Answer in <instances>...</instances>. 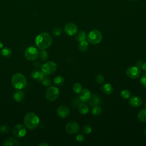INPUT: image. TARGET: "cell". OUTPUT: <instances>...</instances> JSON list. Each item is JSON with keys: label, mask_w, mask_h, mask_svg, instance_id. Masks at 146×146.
Wrapping results in <instances>:
<instances>
[{"label": "cell", "mask_w": 146, "mask_h": 146, "mask_svg": "<svg viewBox=\"0 0 146 146\" xmlns=\"http://www.w3.org/2000/svg\"><path fill=\"white\" fill-rule=\"evenodd\" d=\"M137 119L141 122L146 123V108L141 110L138 113Z\"/></svg>", "instance_id": "44dd1931"}, {"label": "cell", "mask_w": 146, "mask_h": 146, "mask_svg": "<svg viewBox=\"0 0 146 146\" xmlns=\"http://www.w3.org/2000/svg\"><path fill=\"white\" fill-rule=\"evenodd\" d=\"M12 54V51L9 48H5L1 50V55L4 57H9Z\"/></svg>", "instance_id": "d4e9b609"}, {"label": "cell", "mask_w": 146, "mask_h": 146, "mask_svg": "<svg viewBox=\"0 0 146 146\" xmlns=\"http://www.w3.org/2000/svg\"><path fill=\"white\" fill-rule=\"evenodd\" d=\"M87 40L88 42L92 44H96L99 43L102 40V35L100 31L98 30H91L88 36Z\"/></svg>", "instance_id": "277c9868"}, {"label": "cell", "mask_w": 146, "mask_h": 146, "mask_svg": "<svg viewBox=\"0 0 146 146\" xmlns=\"http://www.w3.org/2000/svg\"><path fill=\"white\" fill-rule=\"evenodd\" d=\"M141 71L140 68L136 66H131L128 67L126 70L127 76L131 79H137L140 75Z\"/></svg>", "instance_id": "9c48e42d"}, {"label": "cell", "mask_w": 146, "mask_h": 146, "mask_svg": "<svg viewBox=\"0 0 146 146\" xmlns=\"http://www.w3.org/2000/svg\"><path fill=\"white\" fill-rule=\"evenodd\" d=\"M144 135H145V137H146V128H145V131H144Z\"/></svg>", "instance_id": "b9f144b4"}, {"label": "cell", "mask_w": 146, "mask_h": 146, "mask_svg": "<svg viewBox=\"0 0 146 146\" xmlns=\"http://www.w3.org/2000/svg\"><path fill=\"white\" fill-rule=\"evenodd\" d=\"M62 33V29L59 27H55L52 30V34L55 36H59Z\"/></svg>", "instance_id": "d6a6232c"}, {"label": "cell", "mask_w": 146, "mask_h": 146, "mask_svg": "<svg viewBox=\"0 0 146 146\" xmlns=\"http://www.w3.org/2000/svg\"><path fill=\"white\" fill-rule=\"evenodd\" d=\"M143 63V62L141 60H138L136 63V66L139 68H141Z\"/></svg>", "instance_id": "8d00e7d4"}, {"label": "cell", "mask_w": 146, "mask_h": 146, "mask_svg": "<svg viewBox=\"0 0 146 146\" xmlns=\"http://www.w3.org/2000/svg\"><path fill=\"white\" fill-rule=\"evenodd\" d=\"M59 95V90L58 88L54 87V86H51L49 87L45 93V96L46 99L50 102H52L55 100Z\"/></svg>", "instance_id": "5b68a950"}, {"label": "cell", "mask_w": 146, "mask_h": 146, "mask_svg": "<svg viewBox=\"0 0 146 146\" xmlns=\"http://www.w3.org/2000/svg\"><path fill=\"white\" fill-rule=\"evenodd\" d=\"M91 113L94 116H98L102 113V108L98 106H95L92 108Z\"/></svg>", "instance_id": "4316f807"}, {"label": "cell", "mask_w": 146, "mask_h": 146, "mask_svg": "<svg viewBox=\"0 0 146 146\" xmlns=\"http://www.w3.org/2000/svg\"><path fill=\"white\" fill-rule=\"evenodd\" d=\"M25 93L22 91H16L13 95V98L14 100L18 102H21L23 101V100L25 98Z\"/></svg>", "instance_id": "d6986e66"}, {"label": "cell", "mask_w": 146, "mask_h": 146, "mask_svg": "<svg viewBox=\"0 0 146 146\" xmlns=\"http://www.w3.org/2000/svg\"><path fill=\"white\" fill-rule=\"evenodd\" d=\"M79 112L82 115L87 114L89 111V108L88 106L84 103H82L79 104L78 107Z\"/></svg>", "instance_id": "ffe728a7"}, {"label": "cell", "mask_w": 146, "mask_h": 146, "mask_svg": "<svg viewBox=\"0 0 146 146\" xmlns=\"http://www.w3.org/2000/svg\"><path fill=\"white\" fill-rule=\"evenodd\" d=\"M38 146H49V144L46 143H42L38 144Z\"/></svg>", "instance_id": "ab89813d"}, {"label": "cell", "mask_w": 146, "mask_h": 146, "mask_svg": "<svg viewBox=\"0 0 146 146\" xmlns=\"http://www.w3.org/2000/svg\"><path fill=\"white\" fill-rule=\"evenodd\" d=\"M102 90L103 92L107 94V95H110L113 92V87L112 86L110 83H106L101 87Z\"/></svg>", "instance_id": "ac0fdd59"}, {"label": "cell", "mask_w": 146, "mask_h": 146, "mask_svg": "<svg viewBox=\"0 0 146 146\" xmlns=\"http://www.w3.org/2000/svg\"><path fill=\"white\" fill-rule=\"evenodd\" d=\"M51 36L47 33H42L37 35L35 38V44L40 50H45L52 44Z\"/></svg>", "instance_id": "6da1fadb"}, {"label": "cell", "mask_w": 146, "mask_h": 146, "mask_svg": "<svg viewBox=\"0 0 146 146\" xmlns=\"http://www.w3.org/2000/svg\"><path fill=\"white\" fill-rule=\"evenodd\" d=\"M56 64L53 61H48L44 63L41 67L42 72L46 75L53 74L56 70Z\"/></svg>", "instance_id": "8992f818"}, {"label": "cell", "mask_w": 146, "mask_h": 146, "mask_svg": "<svg viewBox=\"0 0 146 146\" xmlns=\"http://www.w3.org/2000/svg\"><path fill=\"white\" fill-rule=\"evenodd\" d=\"M13 134L17 137H23L26 134V128L22 124H17L13 128Z\"/></svg>", "instance_id": "ba28073f"}, {"label": "cell", "mask_w": 146, "mask_h": 146, "mask_svg": "<svg viewBox=\"0 0 146 146\" xmlns=\"http://www.w3.org/2000/svg\"><path fill=\"white\" fill-rule=\"evenodd\" d=\"M100 102V100L99 98L96 95H93L92 96L91 95L90 99H88V104L90 106H92V107L98 106V104H99Z\"/></svg>", "instance_id": "e0dca14e"}, {"label": "cell", "mask_w": 146, "mask_h": 146, "mask_svg": "<svg viewBox=\"0 0 146 146\" xmlns=\"http://www.w3.org/2000/svg\"><path fill=\"white\" fill-rule=\"evenodd\" d=\"M84 137L83 135H81V134H79L76 136V140L77 141L80 142V143H82L84 141Z\"/></svg>", "instance_id": "d590c367"}, {"label": "cell", "mask_w": 146, "mask_h": 146, "mask_svg": "<svg viewBox=\"0 0 146 146\" xmlns=\"http://www.w3.org/2000/svg\"><path fill=\"white\" fill-rule=\"evenodd\" d=\"M3 145L4 146H20V143L14 137H10L6 139L3 144Z\"/></svg>", "instance_id": "2e32d148"}, {"label": "cell", "mask_w": 146, "mask_h": 146, "mask_svg": "<svg viewBox=\"0 0 146 146\" xmlns=\"http://www.w3.org/2000/svg\"><path fill=\"white\" fill-rule=\"evenodd\" d=\"M25 56L26 59L28 60H34L38 57L39 51L38 49L34 47H29L26 49Z\"/></svg>", "instance_id": "52a82bcc"}, {"label": "cell", "mask_w": 146, "mask_h": 146, "mask_svg": "<svg viewBox=\"0 0 146 146\" xmlns=\"http://www.w3.org/2000/svg\"><path fill=\"white\" fill-rule=\"evenodd\" d=\"M82 131L86 134H90L92 132V128L89 125H86L83 127Z\"/></svg>", "instance_id": "1f68e13d"}, {"label": "cell", "mask_w": 146, "mask_h": 146, "mask_svg": "<svg viewBox=\"0 0 146 146\" xmlns=\"http://www.w3.org/2000/svg\"><path fill=\"white\" fill-rule=\"evenodd\" d=\"M130 1H137L138 0H130Z\"/></svg>", "instance_id": "7bdbcfd3"}, {"label": "cell", "mask_w": 146, "mask_h": 146, "mask_svg": "<svg viewBox=\"0 0 146 146\" xmlns=\"http://www.w3.org/2000/svg\"><path fill=\"white\" fill-rule=\"evenodd\" d=\"M11 83L13 86L17 90L23 88L27 84L26 77L21 73L14 74L11 78Z\"/></svg>", "instance_id": "3957f363"}, {"label": "cell", "mask_w": 146, "mask_h": 146, "mask_svg": "<svg viewBox=\"0 0 146 146\" xmlns=\"http://www.w3.org/2000/svg\"><path fill=\"white\" fill-rule=\"evenodd\" d=\"M24 123L28 129H34L39 124V119L35 113L28 112L24 117Z\"/></svg>", "instance_id": "7a4b0ae2"}, {"label": "cell", "mask_w": 146, "mask_h": 146, "mask_svg": "<svg viewBox=\"0 0 146 146\" xmlns=\"http://www.w3.org/2000/svg\"><path fill=\"white\" fill-rule=\"evenodd\" d=\"M66 131L67 133L73 135L78 132L79 130V125L76 121H69L66 125Z\"/></svg>", "instance_id": "30bf717a"}, {"label": "cell", "mask_w": 146, "mask_h": 146, "mask_svg": "<svg viewBox=\"0 0 146 146\" xmlns=\"http://www.w3.org/2000/svg\"><path fill=\"white\" fill-rule=\"evenodd\" d=\"M34 67H36V68H39V67H40L41 64H40V63L39 62L36 61V62H35L34 63Z\"/></svg>", "instance_id": "74e56055"}, {"label": "cell", "mask_w": 146, "mask_h": 146, "mask_svg": "<svg viewBox=\"0 0 146 146\" xmlns=\"http://www.w3.org/2000/svg\"><path fill=\"white\" fill-rule=\"evenodd\" d=\"M39 56L42 60L44 61L48 58V53L44 50H41L40 52H39Z\"/></svg>", "instance_id": "83f0119b"}, {"label": "cell", "mask_w": 146, "mask_h": 146, "mask_svg": "<svg viewBox=\"0 0 146 146\" xmlns=\"http://www.w3.org/2000/svg\"><path fill=\"white\" fill-rule=\"evenodd\" d=\"M145 108H146V101H145Z\"/></svg>", "instance_id": "ee69618b"}, {"label": "cell", "mask_w": 146, "mask_h": 146, "mask_svg": "<svg viewBox=\"0 0 146 146\" xmlns=\"http://www.w3.org/2000/svg\"><path fill=\"white\" fill-rule=\"evenodd\" d=\"M88 48V43L87 41H86V40L79 42L78 44V48L80 51L84 52L86 50H87Z\"/></svg>", "instance_id": "7402d4cb"}, {"label": "cell", "mask_w": 146, "mask_h": 146, "mask_svg": "<svg viewBox=\"0 0 146 146\" xmlns=\"http://www.w3.org/2000/svg\"><path fill=\"white\" fill-rule=\"evenodd\" d=\"M141 84L145 87H146V74H143L140 78Z\"/></svg>", "instance_id": "e575fe53"}, {"label": "cell", "mask_w": 146, "mask_h": 146, "mask_svg": "<svg viewBox=\"0 0 146 146\" xmlns=\"http://www.w3.org/2000/svg\"><path fill=\"white\" fill-rule=\"evenodd\" d=\"M41 82L42 83L43 85H44V86H50L51 84V79L49 78V77L47 76L46 75L44 77V78L43 79Z\"/></svg>", "instance_id": "f546056e"}, {"label": "cell", "mask_w": 146, "mask_h": 146, "mask_svg": "<svg viewBox=\"0 0 146 146\" xmlns=\"http://www.w3.org/2000/svg\"><path fill=\"white\" fill-rule=\"evenodd\" d=\"M10 131V126L6 124H4L0 127V131L2 133H7Z\"/></svg>", "instance_id": "4dcf8cb0"}, {"label": "cell", "mask_w": 146, "mask_h": 146, "mask_svg": "<svg viewBox=\"0 0 146 146\" xmlns=\"http://www.w3.org/2000/svg\"><path fill=\"white\" fill-rule=\"evenodd\" d=\"M46 75L44 74L43 72L38 70L33 71L31 74V76L32 78L34 79H36L39 82H42V80H43V79Z\"/></svg>", "instance_id": "9a60e30c"}, {"label": "cell", "mask_w": 146, "mask_h": 146, "mask_svg": "<svg viewBox=\"0 0 146 146\" xmlns=\"http://www.w3.org/2000/svg\"><path fill=\"white\" fill-rule=\"evenodd\" d=\"M56 113L59 117L64 118L69 116L70 113V110L67 107L65 106H61L57 108Z\"/></svg>", "instance_id": "7c38bea8"}, {"label": "cell", "mask_w": 146, "mask_h": 146, "mask_svg": "<svg viewBox=\"0 0 146 146\" xmlns=\"http://www.w3.org/2000/svg\"><path fill=\"white\" fill-rule=\"evenodd\" d=\"M64 32L69 36H73L78 32V27L74 23H68L64 26Z\"/></svg>", "instance_id": "8fae6325"}, {"label": "cell", "mask_w": 146, "mask_h": 146, "mask_svg": "<svg viewBox=\"0 0 146 146\" xmlns=\"http://www.w3.org/2000/svg\"><path fill=\"white\" fill-rule=\"evenodd\" d=\"M96 82L98 84H102L104 82V76L102 75H98L96 78Z\"/></svg>", "instance_id": "836d02e7"}, {"label": "cell", "mask_w": 146, "mask_h": 146, "mask_svg": "<svg viewBox=\"0 0 146 146\" xmlns=\"http://www.w3.org/2000/svg\"><path fill=\"white\" fill-rule=\"evenodd\" d=\"M2 47H3V44H2V43L0 41V48H1Z\"/></svg>", "instance_id": "60d3db41"}, {"label": "cell", "mask_w": 146, "mask_h": 146, "mask_svg": "<svg viewBox=\"0 0 146 146\" xmlns=\"http://www.w3.org/2000/svg\"><path fill=\"white\" fill-rule=\"evenodd\" d=\"M64 82V79L62 76H56L53 79V83L56 86H61Z\"/></svg>", "instance_id": "603a6c76"}, {"label": "cell", "mask_w": 146, "mask_h": 146, "mask_svg": "<svg viewBox=\"0 0 146 146\" xmlns=\"http://www.w3.org/2000/svg\"><path fill=\"white\" fill-rule=\"evenodd\" d=\"M141 68L143 71L146 72V62H144L143 63V65L141 66Z\"/></svg>", "instance_id": "f35d334b"}, {"label": "cell", "mask_w": 146, "mask_h": 146, "mask_svg": "<svg viewBox=\"0 0 146 146\" xmlns=\"http://www.w3.org/2000/svg\"><path fill=\"white\" fill-rule=\"evenodd\" d=\"M86 39V34L84 31H80L76 36V39L79 42L83 40H85Z\"/></svg>", "instance_id": "cb8c5ba5"}, {"label": "cell", "mask_w": 146, "mask_h": 146, "mask_svg": "<svg viewBox=\"0 0 146 146\" xmlns=\"http://www.w3.org/2000/svg\"><path fill=\"white\" fill-rule=\"evenodd\" d=\"M79 94V99L82 102L88 101L91 95L90 90L86 88L82 90Z\"/></svg>", "instance_id": "5bb4252c"}, {"label": "cell", "mask_w": 146, "mask_h": 146, "mask_svg": "<svg viewBox=\"0 0 146 146\" xmlns=\"http://www.w3.org/2000/svg\"><path fill=\"white\" fill-rule=\"evenodd\" d=\"M129 103L132 107H139L142 104L143 100L137 96H133L129 98Z\"/></svg>", "instance_id": "4fadbf2b"}, {"label": "cell", "mask_w": 146, "mask_h": 146, "mask_svg": "<svg viewBox=\"0 0 146 146\" xmlns=\"http://www.w3.org/2000/svg\"><path fill=\"white\" fill-rule=\"evenodd\" d=\"M120 96L123 99H128L131 97V92L128 90H123L120 92Z\"/></svg>", "instance_id": "484cf974"}, {"label": "cell", "mask_w": 146, "mask_h": 146, "mask_svg": "<svg viewBox=\"0 0 146 146\" xmlns=\"http://www.w3.org/2000/svg\"><path fill=\"white\" fill-rule=\"evenodd\" d=\"M72 90L76 94H79L80 92V91L82 90V86L80 83H76L73 85Z\"/></svg>", "instance_id": "f1b7e54d"}]
</instances>
